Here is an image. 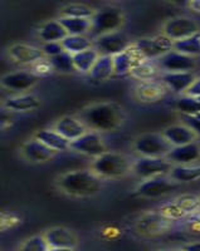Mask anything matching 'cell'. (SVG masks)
Returning <instances> with one entry per match:
<instances>
[{
    "label": "cell",
    "instance_id": "1",
    "mask_svg": "<svg viewBox=\"0 0 200 251\" xmlns=\"http://www.w3.org/2000/svg\"><path fill=\"white\" fill-rule=\"evenodd\" d=\"M78 118L92 131L111 132L117 129L123 122V111L116 103H97L83 108Z\"/></svg>",
    "mask_w": 200,
    "mask_h": 251
},
{
    "label": "cell",
    "instance_id": "2",
    "mask_svg": "<svg viewBox=\"0 0 200 251\" xmlns=\"http://www.w3.org/2000/svg\"><path fill=\"white\" fill-rule=\"evenodd\" d=\"M57 186L64 194L76 197H89L98 194L102 188V178L88 170H80L62 175Z\"/></svg>",
    "mask_w": 200,
    "mask_h": 251
},
{
    "label": "cell",
    "instance_id": "3",
    "mask_svg": "<svg viewBox=\"0 0 200 251\" xmlns=\"http://www.w3.org/2000/svg\"><path fill=\"white\" fill-rule=\"evenodd\" d=\"M129 158L122 153L107 151L96 157L92 162V171L101 178H120L130 171Z\"/></svg>",
    "mask_w": 200,
    "mask_h": 251
},
{
    "label": "cell",
    "instance_id": "4",
    "mask_svg": "<svg viewBox=\"0 0 200 251\" xmlns=\"http://www.w3.org/2000/svg\"><path fill=\"white\" fill-rule=\"evenodd\" d=\"M91 20L92 25L89 33L97 38L112 31H117L123 23V12L120 6H103L96 12Z\"/></svg>",
    "mask_w": 200,
    "mask_h": 251
},
{
    "label": "cell",
    "instance_id": "5",
    "mask_svg": "<svg viewBox=\"0 0 200 251\" xmlns=\"http://www.w3.org/2000/svg\"><path fill=\"white\" fill-rule=\"evenodd\" d=\"M135 151L143 157H166L172 146L163 133H143L135 141Z\"/></svg>",
    "mask_w": 200,
    "mask_h": 251
},
{
    "label": "cell",
    "instance_id": "6",
    "mask_svg": "<svg viewBox=\"0 0 200 251\" xmlns=\"http://www.w3.org/2000/svg\"><path fill=\"white\" fill-rule=\"evenodd\" d=\"M172 163L166 157H141L132 166V171L143 180L170 175Z\"/></svg>",
    "mask_w": 200,
    "mask_h": 251
},
{
    "label": "cell",
    "instance_id": "7",
    "mask_svg": "<svg viewBox=\"0 0 200 251\" xmlns=\"http://www.w3.org/2000/svg\"><path fill=\"white\" fill-rule=\"evenodd\" d=\"M138 47L141 54L145 57V59H155V58H161L163 55L168 54L169 51L174 50V42L165 34L157 35V37L150 38H140L135 43Z\"/></svg>",
    "mask_w": 200,
    "mask_h": 251
},
{
    "label": "cell",
    "instance_id": "8",
    "mask_svg": "<svg viewBox=\"0 0 200 251\" xmlns=\"http://www.w3.org/2000/svg\"><path fill=\"white\" fill-rule=\"evenodd\" d=\"M130 46L131 44L129 42V38L120 30L101 35L96 38L93 42V47L100 53V55H109V57L120 54Z\"/></svg>",
    "mask_w": 200,
    "mask_h": 251
},
{
    "label": "cell",
    "instance_id": "9",
    "mask_svg": "<svg viewBox=\"0 0 200 251\" xmlns=\"http://www.w3.org/2000/svg\"><path fill=\"white\" fill-rule=\"evenodd\" d=\"M177 187H179V182L172 180L171 177L166 178L165 176H160L143 181L136 188V195L140 197H146V199H156V197H161L175 191Z\"/></svg>",
    "mask_w": 200,
    "mask_h": 251
},
{
    "label": "cell",
    "instance_id": "10",
    "mask_svg": "<svg viewBox=\"0 0 200 251\" xmlns=\"http://www.w3.org/2000/svg\"><path fill=\"white\" fill-rule=\"evenodd\" d=\"M71 150L89 157H98L107 152V147L101 134L96 131H88L71 142Z\"/></svg>",
    "mask_w": 200,
    "mask_h": 251
},
{
    "label": "cell",
    "instance_id": "11",
    "mask_svg": "<svg viewBox=\"0 0 200 251\" xmlns=\"http://www.w3.org/2000/svg\"><path fill=\"white\" fill-rule=\"evenodd\" d=\"M199 26L194 20L186 17H176L168 20V23L164 26V34L172 40L186 39L189 37L198 34Z\"/></svg>",
    "mask_w": 200,
    "mask_h": 251
},
{
    "label": "cell",
    "instance_id": "12",
    "mask_svg": "<svg viewBox=\"0 0 200 251\" xmlns=\"http://www.w3.org/2000/svg\"><path fill=\"white\" fill-rule=\"evenodd\" d=\"M145 57L140 53L138 47L130 46L125 51L114 57V75H125L127 73H132L135 68L140 66L141 63L145 62Z\"/></svg>",
    "mask_w": 200,
    "mask_h": 251
},
{
    "label": "cell",
    "instance_id": "13",
    "mask_svg": "<svg viewBox=\"0 0 200 251\" xmlns=\"http://www.w3.org/2000/svg\"><path fill=\"white\" fill-rule=\"evenodd\" d=\"M159 67L165 72H190L195 67V60L193 57L171 50L159 58Z\"/></svg>",
    "mask_w": 200,
    "mask_h": 251
},
{
    "label": "cell",
    "instance_id": "14",
    "mask_svg": "<svg viewBox=\"0 0 200 251\" xmlns=\"http://www.w3.org/2000/svg\"><path fill=\"white\" fill-rule=\"evenodd\" d=\"M38 80V75L33 72L19 71L8 73L1 78V84L4 88L14 92H23L31 88Z\"/></svg>",
    "mask_w": 200,
    "mask_h": 251
},
{
    "label": "cell",
    "instance_id": "15",
    "mask_svg": "<svg viewBox=\"0 0 200 251\" xmlns=\"http://www.w3.org/2000/svg\"><path fill=\"white\" fill-rule=\"evenodd\" d=\"M53 129H56L60 136H63L71 142L88 132V128L85 126V123L78 117H73V116H66V117L59 118Z\"/></svg>",
    "mask_w": 200,
    "mask_h": 251
},
{
    "label": "cell",
    "instance_id": "16",
    "mask_svg": "<svg viewBox=\"0 0 200 251\" xmlns=\"http://www.w3.org/2000/svg\"><path fill=\"white\" fill-rule=\"evenodd\" d=\"M166 158L176 166H188L200 158V146L193 142L185 146L172 147Z\"/></svg>",
    "mask_w": 200,
    "mask_h": 251
},
{
    "label": "cell",
    "instance_id": "17",
    "mask_svg": "<svg viewBox=\"0 0 200 251\" xmlns=\"http://www.w3.org/2000/svg\"><path fill=\"white\" fill-rule=\"evenodd\" d=\"M197 79L192 72H165L161 75V80L168 88L175 93H183L189 89Z\"/></svg>",
    "mask_w": 200,
    "mask_h": 251
},
{
    "label": "cell",
    "instance_id": "18",
    "mask_svg": "<svg viewBox=\"0 0 200 251\" xmlns=\"http://www.w3.org/2000/svg\"><path fill=\"white\" fill-rule=\"evenodd\" d=\"M22 152H23V156L26 157L27 160L34 163L47 162L51 158H53V156L56 153V151L49 149L48 146H46L43 142L38 141L37 138L27 142L23 146Z\"/></svg>",
    "mask_w": 200,
    "mask_h": 251
},
{
    "label": "cell",
    "instance_id": "19",
    "mask_svg": "<svg viewBox=\"0 0 200 251\" xmlns=\"http://www.w3.org/2000/svg\"><path fill=\"white\" fill-rule=\"evenodd\" d=\"M8 53L15 62L23 64H34L44 57L42 49L28 44H14L9 48Z\"/></svg>",
    "mask_w": 200,
    "mask_h": 251
},
{
    "label": "cell",
    "instance_id": "20",
    "mask_svg": "<svg viewBox=\"0 0 200 251\" xmlns=\"http://www.w3.org/2000/svg\"><path fill=\"white\" fill-rule=\"evenodd\" d=\"M46 240L49 248H68L75 249L77 245V239L76 235L66 227H53L48 230L46 234Z\"/></svg>",
    "mask_w": 200,
    "mask_h": 251
},
{
    "label": "cell",
    "instance_id": "21",
    "mask_svg": "<svg viewBox=\"0 0 200 251\" xmlns=\"http://www.w3.org/2000/svg\"><path fill=\"white\" fill-rule=\"evenodd\" d=\"M163 134L166 137V140L171 143L172 147L189 145V143L194 142L197 138V133L186 125L170 126L164 129Z\"/></svg>",
    "mask_w": 200,
    "mask_h": 251
},
{
    "label": "cell",
    "instance_id": "22",
    "mask_svg": "<svg viewBox=\"0 0 200 251\" xmlns=\"http://www.w3.org/2000/svg\"><path fill=\"white\" fill-rule=\"evenodd\" d=\"M34 138L43 142L44 145L48 146L49 149L56 152H63L71 149V141L60 136L56 129H42L35 134Z\"/></svg>",
    "mask_w": 200,
    "mask_h": 251
},
{
    "label": "cell",
    "instance_id": "23",
    "mask_svg": "<svg viewBox=\"0 0 200 251\" xmlns=\"http://www.w3.org/2000/svg\"><path fill=\"white\" fill-rule=\"evenodd\" d=\"M168 87L163 82H156V80H147V82H141L138 88V96L143 102H156L166 94Z\"/></svg>",
    "mask_w": 200,
    "mask_h": 251
},
{
    "label": "cell",
    "instance_id": "24",
    "mask_svg": "<svg viewBox=\"0 0 200 251\" xmlns=\"http://www.w3.org/2000/svg\"><path fill=\"white\" fill-rule=\"evenodd\" d=\"M5 107L10 111L15 112H28L38 108L40 104L39 98L33 96V94H19V96H13L5 100Z\"/></svg>",
    "mask_w": 200,
    "mask_h": 251
},
{
    "label": "cell",
    "instance_id": "25",
    "mask_svg": "<svg viewBox=\"0 0 200 251\" xmlns=\"http://www.w3.org/2000/svg\"><path fill=\"white\" fill-rule=\"evenodd\" d=\"M68 37V33L64 26L60 24L59 20H51L47 22L39 29V38L44 43H53V42H62Z\"/></svg>",
    "mask_w": 200,
    "mask_h": 251
},
{
    "label": "cell",
    "instance_id": "26",
    "mask_svg": "<svg viewBox=\"0 0 200 251\" xmlns=\"http://www.w3.org/2000/svg\"><path fill=\"white\" fill-rule=\"evenodd\" d=\"M88 75L91 79L96 80V82H105V80L109 79L112 75H114V57L100 55V58Z\"/></svg>",
    "mask_w": 200,
    "mask_h": 251
},
{
    "label": "cell",
    "instance_id": "27",
    "mask_svg": "<svg viewBox=\"0 0 200 251\" xmlns=\"http://www.w3.org/2000/svg\"><path fill=\"white\" fill-rule=\"evenodd\" d=\"M98 58H100V53L96 50L94 47L87 49V50L81 51V53H77V54L73 55L76 69L78 72H82V73H89L94 64H96V62L98 60Z\"/></svg>",
    "mask_w": 200,
    "mask_h": 251
},
{
    "label": "cell",
    "instance_id": "28",
    "mask_svg": "<svg viewBox=\"0 0 200 251\" xmlns=\"http://www.w3.org/2000/svg\"><path fill=\"white\" fill-rule=\"evenodd\" d=\"M59 22L68 35H85L89 33L92 25L91 19H83V18H59Z\"/></svg>",
    "mask_w": 200,
    "mask_h": 251
},
{
    "label": "cell",
    "instance_id": "29",
    "mask_svg": "<svg viewBox=\"0 0 200 251\" xmlns=\"http://www.w3.org/2000/svg\"><path fill=\"white\" fill-rule=\"evenodd\" d=\"M62 46L64 50L71 53V54H77L83 50L92 48L93 42L91 38L86 35H68L64 40H62Z\"/></svg>",
    "mask_w": 200,
    "mask_h": 251
},
{
    "label": "cell",
    "instance_id": "30",
    "mask_svg": "<svg viewBox=\"0 0 200 251\" xmlns=\"http://www.w3.org/2000/svg\"><path fill=\"white\" fill-rule=\"evenodd\" d=\"M170 177L176 182H192L200 178V165L174 166Z\"/></svg>",
    "mask_w": 200,
    "mask_h": 251
},
{
    "label": "cell",
    "instance_id": "31",
    "mask_svg": "<svg viewBox=\"0 0 200 251\" xmlns=\"http://www.w3.org/2000/svg\"><path fill=\"white\" fill-rule=\"evenodd\" d=\"M174 50L189 55V57L200 55V33L186 39L174 42Z\"/></svg>",
    "mask_w": 200,
    "mask_h": 251
},
{
    "label": "cell",
    "instance_id": "32",
    "mask_svg": "<svg viewBox=\"0 0 200 251\" xmlns=\"http://www.w3.org/2000/svg\"><path fill=\"white\" fill-rule=\"evenodd\" d=\"M96 14L93 9L85 4H68L63 6L60 10V18H83V19H92Z\"/></svg>",
    "mask_w": 200,
    "mask_h": 251
},
{
    "label": "cell",
    "instance_id": "33",
    "mask_svg": "<svg viewBox=\"0 0 200 251\" xmlns=\"http://www.w3.org/2000/svg\"><path fill=\"white\" fill-rule=\"evenodd\" d=\"M49 62H51L53 69L60 72V73H73L77 71L75 60H73V54L68 51H63L62 54L49 58Z\"/></svg>",
    "mask_w": 200,
    "mask_h": 251
},
{
    "label": "cell",
    "instance_id": "34",
    "mask_svg": "<svg viewBox=\"0 0 200 251\" xmlns=\"http://www.w3.org/2000/svg\"><path fill=\"white\" fill-rule=\"evenodd\" d=\"M166 221H170V220L166 219L164 215H161V216H157V215H149V216H146L145 219L141 220L139 227H140L143 231L160 232L161 230L165 227Z\"/></svg>",
    "mask_w": 200,
    "mask_h": 251
},
{
    "label": "cell",
    "instance_id": "35",
    "mask_svg": "<svg viewBox=\"0 0 200 251\" xmlns=\"http://www.w3.org/2000/svg\"><path fill=\"white\" fill-rule=\"evenodd\" d=\"M176 108L183 113V116H197L200 113V100L198 98L184 96L177 100Z\"/></svg>",
    "mask_w": 200,
    "mask_h": 251
},
{
    "label": "cell",
    "instance_id": "36",
    "mask_svg": "<svg viewBox=\"0 0 200 251\" xmlns=\"http://www.w3.org/2000/svg\"><path fill=\"white\" fill-rule=\"evenodd\" d=\"M135 78H138L141 82H147V80H154L156 75V68L149 60H145L132 71L131 73Z\"/></svg>",
    "mask_w": 200,
    "mask_h": 251
},
{
    "label": "cell",
    "instance_id": "37",
    "mask_svg": "<svg viewBox=\"0 0 200 251\" xmlns=\"http://www.w3.org/2000/svg\"><path fill=\"white\" fill-rule=\"evenodd\" d=\"M175 202L186 215L193 214L200 208V197L194 196V195H183L177 197Z\"/></svg>",
    "mask_w": 200,
    "mask_h": 251
},
{
    "label": "cell",
    "instance_id": "38",
    "mask_svg": "<svg viewBox=\"0 0 200 251\" xmlns=\"http://www.w3.org/2000/svg\"><path fill=\"white\" fill-rule=\"evenodd\" d=\"M48 243L44 236H33L30 239H28L27 241H24L23 245L20 246V251H49Z\"/></svg>",
    "mask_w": 200,
    "mask_h": 251
},
{
    "label": "cell",
    "instance_id": "39",
    "mask_svg": "<svg viewBox=\"0 0 200 251\" xmlns=\"http://www.w3.org/2000/svg\"><path fill=\"white\" fill-rule=\"evenodd\" d=\"M161 215L169 220H176V219H183L186 216L185 212L181 210L176 202H170L166 203L165 206L161 207Z\"/></svg>",
    "mask_w": 200,
    "mask_h": 251
},
{
    "label": "cell",
    "instance_id": "40",
    "mask_svg": "<svg viewBox=\"0 0 200 251\" xmlns=\"http://www.w3.org/2000/svg\"><path fill=\"white\" fill-rule=\"evenodd\" d=\"M42 51L44 53V55H48L49 58L56 57V55L62 54L64 50L62 46V42H53V43H44L42 47Z\"/></svg>",
    "mask_w": 200,
    "mask_h": 251
},
{
    "label": "cell",
    "instance_id": "41",
    "mask_svg": "<svg viewBox=\"0 0 200 251\" xmlns=\"http://www.w3.org/2000/svg\"><path fill=\"white\" fill-rule=\"evenodd\" d=\"M33 68H34V75H49L52 71H55V69H53V67H52L51 62H49V59L48 60H43V59L38 60L37 63H34Z\"/></svg>",
    "mask_w": 200,
    "mask_h": 251
},
{
    "label": "cell",
    "instance_id": "42",
    "mask_svg": "<svg viewBox=\"0 0 200 251\" xmlns=\"http://www.w3.org/2000/svg\"><path fill=\"white\" fill-rule=\"evenodd\" d=\"M183 120L188 127L193 129L197 134H200V121L197 120L194 116H183Z\"/></svg>",
    "mask_w": 200,
    "mask_h": 251
},
{
    "label": "cell",
    "instance_id": "43",
    "mask_svg": "<svg viewBox=\"0 0 200 251\" xmlns=\"http://www.w3.org/2000/svg\"><path fill=\"white\" fill-rule=\"evenodd\" d=\"M185 96L194 98H200V78H197L192 86L189 87L188 91L185 92Z\"/></svg>",
    "mask_w": 200,
    "mask_h": 251
},
{
    "label": "cell",
    "instance_id": "44",
    "mask_svg": "<svg viewBox=\"0 0 200 251\" xmlns=\"http://www.w3.org/2000/svg\"><path fill=\"white\" fill-rule=\"evenodd\" d=\"M188 221L194 226H200V208L193 214L188 215Z\"/></svg>",
    "mask_w": 200,
    "mask_h": 251
},
{
    "label": "cell",
    "instance_id": "45",
    "mask_svg": "<svg viewBox=\"0 0 200 251\" xmlns=\"http://www.w3.org/2000/svg\"><path fill=\"white\" fill-rule=\"evenodd\" d=\"M189 6H190V9H193L194 12L200 13V0H194V1H190V3H189Z\"/></svg>",
    "mask_w": 200,
    "mask_h": 251
},
{
    "label": "cell",
    "instance_id": "46",
    "mask_svg": "<svg viewBox=\"0 0 200 251\" xmlns=\"http://www.w3.org/2000/svg\"><path fill=\"white\" fill-rule=\"evenodd\" d=\"M186 251H200V243H197V244H190V245L185 246Z\"/></svg>",
    "mask_w": 200,
    "mask_h": 251
},
{
    "label": "cell",
    "instance_id": "47",
    "mask_svg": "<svg viewBox=\"0 0 200 251\" xmlns=\"http://www.w3.org/2000/svg\"><path fill=\"white\" fill-rule=\"evenodd\" d=\"M49 251H75L73 249H68V248H56V249H51Z\"/></svg>",
    "mask_w": 200,
    "mask_h": 251
},
{
    "label": "cell",
    "instance_id": "48",
    "mask_svg": "<svg viewBox=\"0 0 200 251\" xmlns=\"http://www.w3.org/2000/svg\"><path fill=\"white\" fill-rule=\"evenodd\" d=\"M194 117H195V118H197V120H199V121H200V113H198V114H197V116H194Z\"/></svg>",
    "mask_w": 200,
    "mask_h": 251
},
{
    "label": "cell",
    "instance_id": "49",
    "mask_svg": "<svg viewBox=\"0 0 200 251\" xmlns=\"http://www.w3.org/2000/svg\"><path fill=\"white\" fill-rule=\"evenodd\" d=\"M175 251H186L185 249H177V250H175Z\"/></svg>",
    "mask_w": 200,
    "mask_h": 251
},
{
    "label": "cell",
    "instance_id": "50",
    "mask_svg": "<svg viewBox=\"0 0 200 251\" xmlns=\"http://www.w3.org/2000/svg\"><path fill=\"white\" fill-rule=\"evenodd\" d=\"M159 251H169V250H159Z\"/></svg>",
    "mask_w": 200,
    "mask_h": 251
}]
</instances>
